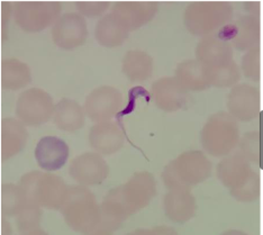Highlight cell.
<instances>
[{
	"mask_svg": "<svg viewBox=\"0 0 263 235\" xmlns=\"http://www.w3.org/2000/svg\"><path fill=\"white\" fill-rule=\"evenodd\" d=\"M217 177L236 201L254 202L260 195V182L250 161L238 151L225 158L217 166Z\"/></svg>",
	"mask_w": 263,
	"mask_h": 235,
	"instance_id": "cell-1",
	"label": "cell"
},
{
	"mask_svg": "<svg viewBox=\"0 0 263 235\" xmlns=\"http://www.w3.org/2000/svg\"><path fill=\"white\" fill-rule=\"evenodd\" d=\"M61 213L70 228L82 234H92L100 221V207L87 186L69 187Z\"/></svg>",
	"mask_w": 263,
	"mask_h": 235,
	"instance_id": "cell-2",
	"label": "cell"
},
{
	"mask_svg": "<svg viewBox=\"0 0 263 235\" xmlns=\"http://www.w3.org/2000/svg\"><path fill=\"white\" fill-rule=\"evenodd\" d=\"M212 173V162L202 151H187L165 166L162 179L168 189L191 188L204 183Z\"/></svg>",
	"mask_w": 263,
	"mask_h": 235,
	"instance_id": "cell-3",
	"label": "cell"
},
{
	"mask_svg": "<svg viewBox=\"0 0 263 235\" xmlns=\"http://www.w3.org/2000/svg\"><path fill=\"white\" fill-rule=\"evenodd\" d=\"M201 146L213 156L229 155L240 142L237 120L226 112H218L207 119L200 133Z\"/></svg>",
	"mask_w": 263,
	"mask_h": 235,
	"instance_id": "cell-4",
	"label": "cell"
},
{
	"mask_svg": "<svg viewBox=\"0 0 263 235\" xmlns=\"http://www.w3.org/2000/svg\"><path fill=\"white\" fill-rule=\"evenodd\" d=\"M233 7L226 2H196L184 10V25L197 36H207L230 24Z\"/></svg>",
	"mask_w": 263,
	"mask_h": 235,
	"instance_id": "cell-5",
	"label": "cell"
},
{
	"mask_svg": "<svg viewBox=\"0 0 263 235\" xmlns=\"http://www.w3.org/2000/svg\"><path fill=\"white\" fill-rule=\"evenodd\" d=\"M61 8L58 2H20L15 4L14 17L23 31L41 32L54 25Z\"/></svg>",
	"mask_w": 263,
	"mask_h": 235,
	"instance_id": "cell-6",
	"label": "cell"
},
{
	"mask_svg": "<svg viewBox=\"0 0 263 235\" xmlns=\"http://www.w3.org/2000/svg\"><path fill=\"white\" fill-rule=\"evenodd\" d=\"M53 98L45 90L31 88L23 92L16 104V115L27 126L43 125L53 117Z\"/></svg>",
	"mask_w": 263,
	"mask_h": 235,
	"instance_id": "cell-7",
	"label": "cell"
},
{
	"mask_svg": "<svg viewBox=\"0 0 263 235\" xmlns=\"http://www.w3.org/2000/svg\"><path fill=\"white\" fill-rule=\"evenodd\" d=\"M119 196L129 213L145 208L157 195V184L153 174L143 171L135 172L126 184L117 187Z\"/></svg>",
	"mask_w": 263,
	"mask_h": 235,
	"instance_id": "cell-8",
	"label": "cell"
},
{
	"mask_svg": "<svg viewBox=\"0 0 263 235\" xmlns=\"http://www.w3.org/2000/svg\"><path fill=\"white\" fill-rule=\"evenodd\" d=\"M123 104V95L117 88L101 86L87 96L83 105L86 115L93 123H104L117 115Z\"/></svg>",
	"mask_w": 263,
	"mask_h": 235,
	"instance_id": "cell-9",
	"label": "cell"
},
{
	"mask_svg": "<svg viewBox=\"0 0 263 235\" xmlns=\"http://www.w3.org/2000/svg\"><path fill=\"white\" fill-rule=\"evenodd\" d=\"M70 176L82 186H97L103 184L109 174V167L101 154L86 152L71 161Z\"/></svg>",
	"mask_w": 263,
	"mask_h": 235,
	"instance_id": "cell-10",
	"label": "cell"
},
{
	"mask_svg": "<svg viewBox=\"0 0 263 235\" xmlns=\"http://www.w3.org/2000/svg\"><path fill=\"white\" fill-rule=\"evenodd\" d=\"M87 38V22L78 13L62 15L52 27L53 42L64 50H72L81 46Z\"/></svg>",
	"mask_w": 263,
	"mask_h": 235,
	"instance_id": "cell-11",
	"label": "cell"
},
{
	"mask_svg": "<svg viewBox=\"0 0 263 235\" xmlns=\"http://www.w3.org/2000/svg\"><path fill=\"white\" fill-rule=\"evenodd\" d=\"M217 36L226 42L231 41L237 50L248 51L259 45L260 21L253 15L242 16L235 23L223 26Z\"/></svg>",
	"mask_w": 263,
	"mask_h": 235,
	"instance_id": "cell-12",
	"label": "cell"
},
{
	"mask_svg": "<svg viewBox=\"0 0 263 235\" xmlns=\"http://www.w3.org/2000/svg\"><path fill=\"white\" fill-rule=\"evenodd\" d=\"M227 110L236 120H253L260 113L259 90L247 83L236 84L227 97Z\"/></svg>",
	"mask_w": 263,
	"mask_h": 235,
	"instance_id": "cell-13",
	"label": "cell"
},
{
	"mask_svg": "<svg viewBox=\"0 0 263 235\" xmlns=\"http://www.w3.org/2000/svg\"><path fill=\"white\" fill-rule=\"evenodd\" d=\"M153 98L163 112H177L187 106L189 93L176 77H164L152 84Z\"/></svg>",
	"mask_w": 263,
	"mask_h": 235,
	"instance_id": "cell-14",
	"label": "cell"
},
{
	"mask_svg": "<svg viewBox=\"0 0 263 235\" xmlns=\"http://www.w3.org/2000/svg\"><path fill=\"white\" fill-rule=\"evenodd\" d=\"M99 207L100 221L92 234H110L115 232L132 215L119 196L117 187L107 194Z\"/></svg>",
	"mask_w": 263,
	"mask_h": 235,
	"instance_id": "cell-15",
	"label": "cell"
},
{
	"mask_svg": "<svg viewBox=\"0 0 263 235\" xmlns=\"http://www.w3.org/2000/svg\"><path fill=\"white\" fill-rule=\"evenodd\" d=\"M158 9L159 4L155 2H119L114 5L111 14L130 32L151 22Z\"/></svg>",
	"mask_w": 263,
	"mask_h": 235,
	"instance_id": "cell-16",
	"label": "cell"
},
{
	"mask_svg": "<svg viewBox=\"0 0 263 235\" xmlns=\"http://www.w3.org/2000/svg\"><path fill=\"white\" fill-rule=\"evenodd\" d=\"M35 159L41 169L45 171H57L69 159L70 149L67 143L57 136H44L35 148Z\"/></svg>",
	"mask_w": 263,
	"mask_h": 235,
	"instance_id": "cell-17",
	"label": "cell"
},
{
	"mask_svg": "<svg viewBox=\"0 0 263 235\" xmlns=\"http://www.w3.org/2000/svg\"><path fill=\"white\" fill-rule=\"evenodd\" d=\"M125 135L116 123L104 122L93 125L89 132V143L96 152L110 155L124 147Z\"/></svg>",
	"mask_w": 263,
	"mask_h": 235,
	"instance_id": "cell-18",
	"label": "cell"
},
{
	"mask_svg": "<svg viewBox=\"0 0 263 235\" xmlns=\"http://www.w3.org/2000/svg\"><path fill=\"white\" fill-rule=\"evenodd\" d=\"M69 187L57 174L42 172L36 186V202L40 207L60 210L68 196Z\"/></svg>",
	"mask_w": 263,
	"mask_h": 235,
	"instance_id": "cell-19",
	"label": "cell"
},
{
	"mask_svg": "<svg viewBox=\"0 0 263 235\" xmlns=\"http://www.w3.org/2000/svg\"><path fill=\"white\" fill-rule=\"evenodd\" d=\"M166 218L175 223L183 224L196 214V200L189 188L169 189L163 200Z\"/></svg>",
	"mask_w": 263,
	"mask_h": 235,
	"instance_id": "cell-20",
	"label": "cell"
},
{
	"mask_svg": "<svg viewBox=\"0 0 263 235\" xmlns=\"http://www.w3.org/2000/svg\"><path fill=\"white\" fill-rule=\"evenodd\" d=\"M196 60L206 67L226 64L233 60L232 45L217 35L204 36L197 44Z\"/></svg>",
	"mask_w": 263,
	"mask_h": 235,
	"instance_id": "cell-21",
	"label": "cell"
},
{
	"mask_svg": "<svg viewBox=\"0 0 263 235\" xmlns=\"http://www.w3.org/2000/svg\"><path fill=\"white\" fill-rule=\"evenodd\" d=\"M28 132L20 119L7 117L2 120V160L17 155L26 147Z\"/></svg>",
	"mask_w": 263,
	"mask_h": 235,
	"instance_id": "cell-22",
	"label": "cell"
},
{
	"mask_svg": "<svg viewBox=\"0 0 263 235\" xmlns=\"http://www.w3.org/2000/svg\"><path fill=\"white\" fill-rule=\"evenodd\" d=\"M85 110L73 99L63 98L54 106L53 123L57 128L65 132H76L85 125Z\"/></svg>",
	"mask_w": 263,
	"mask_h": 235,
	"instance_id": "cell-23",
	"label": "cell"
},
{
	"mask_svg": "<svg viewBox=\"0 0 263 235\" xmlns=\"http://www.w3.org/2000/svg\"><path fill=\"white\" fill-rule=\"evenodd\" d=\"M129 31L114 14H107L98 21L95 29V38L105 47L121 46L127 40Z\"/></svg>",
	"mask_w": 263,
	"mask_h": 235,
	"instance_id": "cell-24",
	"label": "cell"
},
{
	"mask_svg": "<svg viewBox=\"0 0 263 235\" xmlns=\"http://www.w3.org/2000/svg\"><path fill=\"white\" fill-rule=\"evenodd\" d=\"M176 78L188 92H202L211 88L206 67L197 60H186L176 69Z\"/></svg>",
	"mask_w": 263,
	"mask_h": 235,
	"instance_id": "cell-25",
	"label": "cell"
},
{
	"mask_svg": "<svg viewBox=\"0 0 263 235\" xmlns=\"http://www.w3.org/2000/svg\"><path fill=\"white\" fill-rule=\"evenodd\" d=\"M123 72L132 81H144L152 76L153 59L144 51H128L123 59Z\"/></svg>",
	"mask_w": 263,
	"mask_h": 235,
	"instance_id": "cell-26",
	"label": "cell"
},
{
	"mask_svg": "<svg viewBox=\"0 0 263 235\" xmlns=\"http://www.w3.org/2000/svg\"><path fill=\"white\" fill-rule=\"evenodd\" d=\"M32 81L28 65L17 59H6L2 62V87L7 90H20Z\"/></svg>",
	"mask_w": 263,
	"mask_h": 235,
	"instance_id": "cell-27",
	"label": "cell"
},
{
	"mask_svg": "<svg viewBox=\"0 0 263 235\" xmlns=\"http://www.w3.org/2000/svg\"><path fill=\"white\" fill-rule=\"evenodd\" d=\"M206 74L211 86L217 88L235 86L241 79L240 68L234 60L218 67H206Z\"/></svg>",
	"mask_w": 263,
	"mask_h": 235,
	"instance_id": "cell-28",
	"label": "cell"
},
{
	"mask_svg": "<svg viewBox=\"0 0 263 235\" xmlns=\"http://www.w3.org/2000/svg\"><path fill=\"white\" fill-rule=\"evenodd\" d=\"M27 206L25 196L21 187L14 184H6L2 187V213L3 216L18 215Z\"/></svg>",
	"mask_w": 263,
	"mask_h": 235,
	"instance_id": "cell-29",
	"label": "cell"
},
{
	"mask_svg": "<svg viewBox=\"0 0 263 235\" xmlns=\"http://www.w3.org/2000/svg\"><path fill=\"white\" fill-rule=\"evenodd\" d=\"M17 228L21 234L39 235L45 234L41 228L42 209L39 206H25L17 215Z\"/></svg>",
	"mask_w": 263,
	"mask_h": 235,
	"instance_id": "cell-30",
	"label": "cell"
},
{
	"mask_svg": "<svg viewBox=\"0 0 263 235\" xmlns=\"http://www.w3.org/2000/svg\"><path fill=\"white\" fill-rule=\"evenodd\" d=\"M242 71L244 76L253 81L260 80V47L254 46L248 50L242 59Z\"/></svg>",
	"mask_w": 263,
	"mask_h": 235,
	"instance_id": "cell-31",
	"label": "cell"
},
{
	"mask_svg": "<svg viewBox=\"0 0 263 235\" xmlns=\"http://www.w3.org/2000/svg\"><path fill=\"white\" fill-rule=\"evenodd\" d=\"M240 152L250 162H260V135L258 132H250L244 134L240 142Z\"/></svg>",
	"mask_w": 263,
	"mask_h": 235,
	"instance_id": "cell-32",
	"label": "cell"
},
{
	"mask_svg": "<svg viewBox=\"0 0 263 235\" xmlns=\"http://www.w3.org/2000/svg\"><path fill=\"white\" fill-rule=\"evenodd\" d=\"M42 172L40 171H31L21 178L18 186L25 196L27 206H39L36 202V186ZM40 207V206H39Z\"/></svg>",
	"mask_w": 263,
	"mask_h": 235,
	"instance_id": "cell-33",
	"label": "cell"
},
{
	"mask_svg": "<svg viewBox=\"0 0 263 235\" xmlns=\"http://www.w3.org/2000/svg\"><path fill=\"white\" fill-rule=\"evenodd\" d=\"M109 5L108 2H79L76 4V7L81 16L93 17L104 14Z\"/></svg>",
	"mask_w": 263,
	"mask_h": 235,
	"instance_id": "cell-34",
	"label": "cell"
},
{
	"mask_svg": "<svg viewBox=\"0 0 263 235\" xmlns=\"http://www.w3.org/2000/svg\"><path fill=\"white\" fill-rule=\"evenodd\" d=\"M2 28H3V40H7V26L8 21L10 18V14L13 9H11L10 3H3L2 4Z\"/></svg>",
	"mask_w": 263,
	"mask_h": 235,
	"instance_id": "cell-35",
	"label": "cell"
},
{
	"mask_svg": "<svg viewBox=\"0 0 263 235\" xmlns=\"http://www.w3.org/2000/svg\"><path fill=\"white\" fill-rule=\"evenodd\" d=\"M245 8H248V11L251 14L258 15L259 14V4L258 3H247L244 5Z\"/></svg>",
	"mask_w": 263,
	"mask_h": 235,
	"instance_id": "cell-36",
	"label": "cell"
},
{
	"mask_svg": "<svg viewBox=\"0 0 263 235\" xmlns=\"http://www.w3.org/2000/svg\"><path fill=\"white\" fill-rule=\"evenodd\" d=\"M136 233H159V234H163V233H175L173 230H166L164 227L161 228H155V230L152 231H136Z\"/></svg>",
	"mask_w": 263,
	"mask_h": 235,
	"instance_id": "cell-37",
	"label": "cell"
}]
</instances>
